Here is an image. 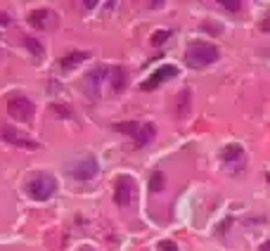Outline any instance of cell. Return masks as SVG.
<instances>
[{
	"instance_id": "1",
	"label": "cell",
	"mask_w": 270,
	"mask_h": 251,
	"mask_svg": "<svg viewBox=\"0 0 270 251\" xmlns=\"http://www.w3.org/2000/svg\"><path fill=\"white\" fill-rule=\"evenodd\" d=\"M57 192V180L50 173H38L26 182V194L36 202H48Z\"/></svg>"
},
{
	"instance_id": "2",
	"label": "cell",
	"mask_w": 270,
	"mask_h": 251,
	"mask_svg": "<svg viewBox=\"0 0 270 251\" xmlns=\"http://www.w3.org/2000/svg\"><path fill=\"white\" fill-rule=\"evenodd\" d=\"M185 60H188L190 66H206V64H214L218 60V48L211 43H204V40H197V43L190 45Z\"/></svg>"
},
{
	"instance_id": "3",
	"label": "cell",
	"mask_w": 270,
	"mask_h": 251,
	"mask_svg": "<svg viewBox=\"0 0 270 251\" xmlns=\"http://www.w3.org/2000/svg\"><path fill=\"white\" fill-rule=\"evenodd\" d=\"M114 130L118 133H126L133 138L135 147H144L154 140V128L150 124H138V121H124V124H116Z\"/></svg>"
},
{
	"instance_id": "4",
	"label": "cell",
	"mask_w": 270,
	"mask_h": 251,
	"mask_svg": "<svg viewBox=\"0 0 270 251\" xmlns=\"http://www.w3.org/2000/svg\"><path fill=\"white\" fill-rule=\"evenodd\" d=\"M8 112L12 118H17V121H31L34 114H36V107H34V102L24 95H12L8 100Z\"/></svg>"
},
{
	"instance_id": "5",
	"label": "cell",
	"mask_w": 270,
	"mask_h": 251,
	"mask_svg": "<svg viewBox=\"0 0 270 251\" xmlns=\"http://www.w3.org/2000/svg\"><path fill=\"white\" fill-rule=\"evenodd\" d=\"M98 162L92 159V156H83V159H76V162L69 166V173H72V178L74 180H90V178H95L98 176Z\"/></svg>"
},
{
	"instance_id": "6",
	"label": "cell",
	"mask_w": 270,
	"mask_h": 251,
	"mask_svg": "<svg viewBox=\"0 0 270 251\" xmlns=\"http://www.w3.org/2000/svg\"><path fill=\"white\" fill-rule=\"evenodd\" d=\"M178 72H180L178 66H173V64H164V66H159V69H156V72H154L152 76H150V78H147V81L140 86V88H142L144 92H150V90H154L156 86H159V83L176 78V76H178Z\"/></svg>"
},
{
	"instance_id": "7",
	"label": "cell",
	"mask_w": 270,
	"mask_h": 251,
	"mask_svg": "<svg viewBox=\"0 0 270 251\" xmlns=\"http://www.w3.org/2000/svg\"><path fill=\"white\" fill-rule=\"evenodd\" d=\"M114 202H116L118 206H130V202H133V180L128 178V176H121L116 180V188H114Z\"/></svg>"
},
{
	"instance_id": "8",
	"label": "cell",
	"mask_w": 270,
	"mask_h": 251,
	"mask_svg": "<svg viewBox=\"0 0 270 251\" xmlns=\"http://www.w3.org/2000/svg\"><path fill=\"white\" fill-rule=\"evenodd\" d=\"M0 138L8 140V144H14V147H24V150H38V142L28 140V138H22V135L12 128V126H2L0 128Z\"/></svg>"
},
{
	"instance_id": "9",
	"label": "cell",
	"mask_w": 270,
	"mask_h": 251,
	"mask_svg": "<svg viewBox=\"0 0 270 251\" xmlns=\"http://www.w3.org/2000/svg\"><path fill=\"white\" fill-rule=\"evenodd\" d=\"M109 76V66H98L95 72L88 74V78H86V83H88V92L90 95H98L100 88H102V81Z\"/></svg>"
},
{
	"instance_id": "10",
	"label": "cell",
	"mask_w": 270,
	"mask_h": 251,
	"mask_svg": "<svg viewBox=\"0 0 270 251\" xmlns=\"http://www.w3.org/2000/svg\"><path fill=\"white\" fill-rule=\"evenodd\" d=\"M28 24L36 28H48L54 24V14L50 10H34L31 14H28Z\"/></svg>"
},
{
	"instance_id": "11",
	"label": "cell",
	"mask_w": 270,
	"mask_h": 251,
	"mask_svg": "<svg viewBox=\"0 0 270 251\" xmlns=\"http://www.w3.org/2000/svg\"><path fill=\"white\" fill-rule=\"evenodd\" d=\"M86 60H88V52H83V50H74V52H69L62 62H60V66H62L64 72H69V69H74V66H78L81 62H86Z\"/></svg>"
},
{
	"instance_id": "12",
	"label": "cell",
	"mask_w": 270,
	"mask_h": 251,
	"mask_svg": "<svg viewBox=\"0 0 270 251\" xmlns=\"http://www.w3.org/2000/svg\"><path fill=\"white\" fill-rule=\"evenodd\" d=\"M190 102H192V92H190L188 88H185V90H180L178 102H176V114H178L180 118H182V116H188V114H190Z\"/></svg>"
},
{
	"instance_id": "13",
	"label": "cell",
	"mask_w": 270,
	"mask_h": 251,
	"mask_svg": "<svg viewBox=\"0 0 270 251\" xmlns=\"http://www.w3.org/2000/svg\"><path fill=\"white\" fill-rule=\"evenodd\" d=\"M109 78H112V90L114 92H121V90L126 88V72L124 69H118V66L109 69Z\"/></svg>"
},
{
	"instance_id": "14",
	"label": "cell",
	"mask_w": 270,
	"mask_h": 251,
	"mask_svg": "<svg viewBox=\"0 0 270 251\" xmlns=\"http://www.w3.org/2000/svg\"><path fill=\"white\" fill-rule=\"evenodd\" d=\"M242 156H244V152H242L240 144H228V147L223 150V162H228V164L242 162Z\"/></svg>"
},
{
	"instance_id": "15",
	"label": "cell",
	"mask_w": 270,
	"mask_h": 251,
	"mask_svg": "<svg viewBox=\"0 0 270 251\" xmlns=\"http://www.w3.org/2000/svg\"><path fill=\"white\" fill-rule=\"evenodd\" d=\"M22 43H24V48H26V50H31V52L36 54V57H40V54H43V45L38 43L36 38L24 36V40H22Z\"/></svg>"
},
{
	"instance_id": "16",
	"label": "cell",
	"mask_w": 270,
	"mask_h": 251,
	"mask_svg": "<svg viewBox=\"0 0 270 251\" xmlns=\"http://www.w3.org/2000/svg\"><path fill=\"white\" fill-rule=\"evenodd\" d=\"M164 173L162 170H154L152 173V178H150V190H152V192H162L164 190Z\"/></svg>"
},
{
	"instance_id": "17",
	"label": "cell",
	"mask_w": 270,
	"mask_h": 251,
	"mask_svg": "<svg viewBox=\"0 0 270 251\" xmlns=\"http://www.w3.org/2000/svg\"><path fill=\"white\" fill-rule=\"evenodd\" d=\"M52 112L54 114H60V116H64V118L72 116V109L66 107V104H52Z\"/></svg>"
},
{
	"instance_id": "18",
	"label": "cell",
	"mask_w": 270,
	"mask_h": 251,
	"mask_svg": "<svg viewBox=\"0 0 270 251\" xmlns=\"http://www.w3.org/2000/svg\"><path fill=\"white\" fill-rule=\"evenodd\" d=\"M159 251H180V249H178V244L171 242V240H162L159 242Z\"/></svg>"
},
{
	"instance_id": "19",
	"label": "cell",
	"mask_w": 270,
	"mask_h": 251,
	"mask_svg": "<svg viewBox=\"0 0 270 251\" xmlns=\"http://www.w3.org/2000/svg\"><path fill=\"white\" fill-rule=\"evenodd\" d=\"M220 5H223L225 10H232V12H237V10L242 8V2H240V0H223Z\"/></svg>"
},
{
	"instance_id": "20",
	"label": "cell",
	"mask_w": 270,
	"mask_h": 251,
	"mask_svg": "<svg viewBox=\"0 0 270 251\" xmlns=\"http://www.w3.org/2000/svg\"><path fill=\"white\" fill-rule=\"evenodd\" d=\"M168 36H171V31H162V34H154V36H152V45H162Z\"/></svg>"
},
{
	"instance_id": "21",
	"label": "cell",
	"mask_w": 270,
	"mask_h": 251,
	"mask_svg": "<svg viewBox=\"0 0 270 251\" xmlns=\"http://www.w3.org/2000/svg\"><path fill=\"white\" fill-rule=\"evenodd\" d=\"M10 14H5V12H0V26H10Z\"/></svg>"
},
{
	"instance_id": "22",
	"label": "cell",
	"mask_w": 270,
	"mask_h": 251,
	"mask_svg": "<svg viewBox=\"0 0 270 251\" xmlns=\"http://www.w3.org/2000/svg\"><path fill=\"white\" fill-rule=\"evenodd\" d=\"M83 8H86V10H92V8H98V2H95V0H86V2H83Z\"/></svg>"
},
{
	"instance_id": "23",
	"label": "cell",
	"mask_w": 270,
	"mask_h": 251,
	"mask_svg": "<svg viewBox=\"0 0 270 251\" xmlns=\"http://www.w3.org/2000/svg\"><path fill=\"white\" fill-rule=\"evenodd\" d=\"M261 251H270V242H266V244H261Z\"/></svg>"
},
{
	"instance_id": "24",
	"label": "cell",
	"mask_w": 270,
	"mask_h": 251,
	"mask_svg": "<svg viewBox=\"0 0 270 251\" xmlns=\"http://www.w3.org/2000/svg\"><path fill=\"white\" fill-rule=\"evenodd\" d=\"M268 182H270V173H268Z\"/></svg>"
},
{
	"instance_id": "25",
	"label": "cell",
	"mask_w": 270,
	"mask_h": 251,
	"mask_svg": "<svg viewBox=\"0 0 270 251\" xmlns=\"http://www.w3.org/2000/svg\"><path fill=\"white\" fill-rule=\"evenodd\" d=\"M83 251H90V249H83Z\"/></svg>"
}]
</instances>
